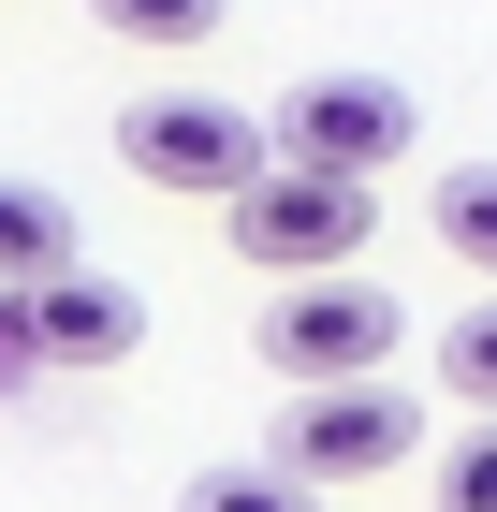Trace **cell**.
<instances>
[{
  "mask_svg": "<svg viewBox=\"0 0 497 512\" xmlns=\"http://www.w3.org/2000/svg\"><path fill=\"white\" fill-rule=\"evenodd\" d=\"M220 235H234V264H264L278 293H293V278H351V249L381 235V205H366V176H322V161H264V176L220 205Z\"/></svg>",
  "mask_w": 497,
  "mask_h": 512,
  "instance_id": "cell-1",
  "label": "cell"
},
{
  "mask_svg": "<svg viewBox=\"0 0 497 512\" xmlns=\"http://www.w3.org/2000/svg\"><path fill=\"white\" fill-rule=\"evenodd\" d=\"M278 161V132L220 88H147V103H117V176H147V191H191V205H234L249 176Z\"/></svg>",
  "mask_w": 497,
  "mask_h": 512,
  "instance_id": "cell-2",
  "label": "cell"
},
{
  "mask_svg": "<svg viewBox=\"0 0 497 512\" xmlns=\"http://www.w3.org/2000/svg\"><path fill=\"white\" fill-rule=\"evenodd\" d=\"M395 337H410V308H395V293H366V278H293V293L249 322V352H264L293 395L381 381V366H395Z\"/></svg>",
  "mask_w": 497,
  "mask_h": 512,
  "instance_id": "cell-3",
  "label": "cell"
},
{
  "mask_svg": "<svg viewBox=\"0 0 497 512\" xmlns=\"http://www.w3.org/2000/svg\"><path fill=\"white\" fill-rule=\"evenodd\" d=\"M264 454H278L293 483H381V469L424 454V410H410L395 381H337V395H293Z\"/></svg>",
  "mask_w": 497,
  "mask_h": 512,
  "instance_id": "cell-4",
  "label": "cell"
},
{
  "mask_svg": "<svg viewBox=\"0 0 497 512\" xmlns=\"http://www.w3.org/2000/svg\"><path fill=\"white\" fill-rule=\"evenodd\" d=\"M410 88L395 74H307L293 103H278V161H322V176H381V161H410Z\"/></svg>",
  "mask_w": 497,
  "mask_h": 512,
  "instance_id": "cell-5",
  "label": "cell"
},
{
  "mask_svg": "<svg viewBox=\"0 0 497 512\" xmlns=\"http://www.w3.org/2000/svg\"><path fill=\"white\" fill-rule=\"evenodd\" d=\"M30 337H44V366H132L147 352V293L103 278V264H74L59 293H30Z\"/></svg>",
  "mask_w": 497,
  "mask_h": 512,
  "instance_id": "cell-6",
  "label": "cell"
},
{
  "mask_svg": "<svg viewBox=\"0 0 497 512\" xmlns=\"http://www.w3.org/2000/svg\"><path fill=\"white\" fill-rule=\"evenodd\" d=\"M88 249H74V205L44 176H0V293H59Z\"/></svg>",
  "mask_w": 497,
  "mask_h": 512,
  "instance_id": "cell-7",
  "label": "cell"
},
{
  "mask_svg": "<svg viewBox=\"0 0 497 512\" xmlns=\"http://www.w3.org/2000/svg\"><path fill=\"white\" fill-rule=\"evenodd\" d=\"M424 220H439V249H454V264L497 293V161H454V176L424 191Z\"/></svg>",
  "mask_w": 497,
  "mask_h": 512,
  "instance_id": "cell-8",
  "label": "cell"
},
{
  "mask_svg": "<svg viewBox=\"0 0 497 512\" xmlns=\"http://www.w3.org/2000/svg\"><path fill=\"white\" fill-rule=\"evenodd\" d=\"M176 512H322V483H293L278 454H234V469H191Z\"/></svg>",
  "mask_w": 497,
  "mask_h": 512,
  "instance_id": "cell-9",
  "label": "cell"
},
{
  "mask_svg": "<svg viewBox=\"0 0 497 512\" xmlns=\"http://www.w3.org/2000/svg\"><path fill=\"white\" fill-rule=\"evenodd\" d=\"M117 44H161V59H191V44H220V15L234 0H88Z\"/></svg>",
  "mask_w": 497,
  "mask_h": 512,
  "instance_id": "cell-10",
  "label": "cell"
},
{
  "mask_svg": "<svg viewBox=\"0 0 497 512\" xmlns=\"http://www.w3.org/2000/svg\"><path fill=\"white\" fill-rule=\"evenodd\" d=\"M439 381H454L468 410H483V425H497V293H483V308L454 322V337H439Z\"/></svg>",
  "mask_w": 497,
  "mask_h": 512,
  "instance_id": "cell-11",
  "label": "cell"
},
{
  "mask_svg": "<svg viewBox=\"0 0 497 512\" xmlns=\"http://www.w3.org/2000/svg\"><path fill=\"white\" fill-rule=\"evenodd\" d=\"M439 512H497V425L439 439Z\"/></svg>",
  "mask_w": 497,
  "mask_h": 512,
  "instance_id": "cell-12",
  "label": "cell"
}]
</instances>
